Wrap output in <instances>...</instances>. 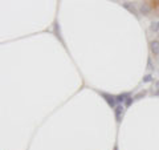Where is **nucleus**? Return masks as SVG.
Instances as JSON below:
<instances>
[{
	"instance_id": "nucleus-9",
	"label": "nucleus",
	"mask_w": 159,
	"mask_h": 150,
	"mask_svg": "<svg viewBox=\"0 0 159 150\" xmlns=\"http://www.w3.org/2000/svg\"><path fill=\"white\" fill-rule=\"evenodd\" d=\"M145 94H146V92H141V93H139V94H137V96H135V97H134V98H135V100H138V98H141L142 96H145Z\"/></svg>"
},
{
	"instance_id": "nucleus-4",
	"label": "nucleus",
	"mask_w": 159,
	"mask_h": 150,
	"mask_svg": "<svg viewBox=\"0 0 159 150\" xmlns=\"http://www.w3.org/2000/svg\"><path fill=\"white\" fill-rule=\"evenodd\" d=\"M150 11H151V6L148 3H143L141 6V12L143 15H148V13H150Z\"/></svg>"
},
{
	"instance_id": "nucleus-6",
	"label": "nucleus",
	"mask_w": 159,
	"mask_h": 150,
	"mask_svg": "<svg viewBox=\"0 0 159 150\" xmlns=\"http://www.w3.org/2000/svg\"><path fill=\"white\" fill-rule=\"evenodd\" d=\"M152 80V76L151 74H147V76H145V78H143V82H148V81H151Z\"/></svg>"
},
{
	"instance_id": "nucleus-5",
	"label": "nucleus",
	"mask_w": 159,
	"mask_h": 150,
	"mask_svg": "<svg viewBox=\"0 0 159 150\" xmlns=\"http://www.w3.org/2000/svg\"><path fill=\"white\" fill-rule=\"evenodd\" d=\"M130 97V94L129 93H123V94H119L117 96V101H126V98Z\"/></svg>"
},
{
	"instance_id": "nucleus-2",
	"label": "nucleus",
	"mask_w": 159,
	"mask_h": 150,
	"mask_svg": "<svg viewBox=\"0 0 159 150\" xmlns=\"http://www.w3.org/2000/svg\"><path fill=\"white\" fill-rule=\"evenodd\" d=\"M150 49L155 56H158L159 54V41L158 40H152V41L150 43Z\"/></svg>"
},
{
	"instance_id": "nucleus-1",
	"label": "nucleus",
	"mask_w": 159,
	"mask_h": 150,
	"mask_svg": "<svg viewBox=\"0 0 159 150\" xmlns=\"http://www.w3.org/2000/svg\"><path fill=\"white\" fill-rule=\"evenodd\" d=\"M99 94L105 98V101L107 102V105L110 108H116L117 106V97L116 96H111V94L109 93H105V92H99Z\"/></svg>"
},
{
	"instance_id": "nucleus-8",
	"label": "nucleus",
	"mask_w": 159,
	"mask_h": 150,
	"mask_svg": "<svg viewBox=\"0 0 159 150\" xmlns=\"http://www.w3.org/2000/svg\"><path fill=\"white\" fill-rule=\"evenodd\" d=\"M133 102V98L131 97H129V98H126V101H125V104H126V106H130V104Z\"/></svg>"
},
{
	"instance_id": "nucleus-7",
	"label": "nucleus",
	"mask_w": 159,
	"mask_h": 150,
	"mask_svg": "<svg viewBox=\"0 0 159 150\" xmlns=\"http://www.w3.org/2000/svg\"><path fill=\"white\" fill-rule=\"evenodd\" d=\"M123 7H125V8H129V9H130V11H131L133 13H135V8H134V7L129 6V4H123Z\"/></svg>"
},
{
	"instance_id": "nucleus-3",
	"label": "nucleus",
	"mask_w": 159,
	"mask_h": 150,
	"mask_svg": "<svg viewBox=\"0 0 159 150\" xmlns=\"http://www.w3.org/2000/svg\"><path fill=\"white\" fill-rule=\"evenodd\" d=\"M114 113H116L117 121L119 122V121H121V118H122V114H123V106H122V105H117V106L114 108Z\"/></svg>"
}]
</instances>
